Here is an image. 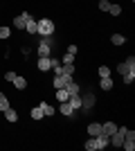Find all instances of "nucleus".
<instances>
[{
	"label": "nucleus",
	"instance_id": "1",
	"mask_svg": "<svg viewBox=\"0 0 135 151\" xmlns=\"http://www.w3.org/2000/svg\"><path fill=\"white\" fill-rule=\"evenodd\" d=\"M52 45H54V34H50V36H41V43H39V47H36L39 57H50V54H52Z\"/></svg>",
	"mask_w": 135,
	"mask_h": 151
},
{
	"label": "nucleus",
	"instance_id": "2",
	"mask_svg": "<svg viewBox=\"0 0 135 151\" xmlns=\"http://www.w3.org/2000/svg\"><path fill=\"white\" fill-rule=\"evenodd\" d=\"M36 27H39L41 36H50V34H54V29H56V25H54V20H52V18H41Z\"/></svg>",
	"mask_w": 135,
	"mask_h": 151
},
{
	"label": "nucleus",
	"instance_id": "3",
	"mask_svg": "<svg viewBox=\"0 0 135 151\" xmlns=\"http://www.w3.org/2000/svg\"><path fill=\"white\" fill-rule=\"evenodd\" d=\"M29 16H32L29 12H23L20 16H16V18H14V27H16V29H25V23H27Z\"/></svg>",
	"mask_w": 135,
	"mask_h": 151
},
{
	"label": "nucleus",
	"instance_id": "4",
	"mask_svg": "<svg viewBox=\"0 0 135 151\" xmlns=\"http://www.w3.org/2000/svg\"><path fill=\"white\" fill-rule=\"evenodd\" d=\"M72 77H68V75H54V79H52V86L54 88H65V83L70 81Z\"/></svg>",
	"mask_w": 135,
	"mask_h": 151
},
{
	"label": "nucleus",
	"instance_id": "5",
	"mask_svg": "<svg viewBox=\"0 0 135 151\" xmlns=\"http://www.w3.org/2000/svg\"><path fill=\"white\" fill-rule=\"evenodd\" d=\"M36 25H39V20L29 16L27 23H25V32H27V34H32V36H34V34H39V27H36Z\"/></svg>",
	"mask_w": 135,
	"mask_h": 151
},
{
	"label": "nucleus",
	"instance_id": "6",
	"mask_svg": "<svg viewBox=\"0 0 135 151\" xmlns=\"http://www.w3.org/2000/svg\"><path fill=\"white\" fill-rule=\"evenodd\" d=\"M39 70L41 72H47V70H52V57H39Z\"/></svg>",
	"mask_w": 135,
	"mask_h": 151
},
{
	"label": "nucleus",
	"instance_id": "7",
	"mask_svg": "<svg viewBox=\"0 0 135 151\" xmlns=\"http://www.w3.org/2000/svg\"><path fill=\"white\" fill-rule=\"evenodd\" d=\"M99 88L106 90V93H108V90H113V88H115V83H113V77H101V79H99Z\"/></svg>",
	"mask_w": 135,
	"mask_h": 151
},
{
	"label": "nucleus",
	"instance_id": "8",
	"mask_svg": "<svg viewBox=\"0 0 135 151\" xmlns=\"http://www.w3.org/2000/svg\"><path fill=\"white\" fill-rule=\"evenodd\" d=\"M115 131H117V124H115V122H104V124H101V133H104V135H108V138H110Z\"/></svg>",
	"mask_w": 135,
	"mask_h": 151
},
{
	"label": "nucleus",
	"instance_id": "9",
	"mask_svg": "<svg viewBox=\"0 0 135 151\" xmlns=\"http://www.w3.org/2000/svg\"><path fill=\"white\" fill-rule=\"evenodd\" d=\"M59 111H61V115H65V117H72V113H74V108L70 106V101H61Z\"/></svg>",
	"mask_w": 135,
	"mask_h": 151
},
{
	"label": "nucleus",
	"instance_id": "10",
	"mask_svg": "<svg viewBox=\"0 0 135 151\" xmlns=\"http://www.w3.org/2000/svg\"><path fill=\"white\" fill-rule=\"evenodd\" d=\"M2 113H5V120H7V122H11V124H16V122H18V113H16L11 106L7 108V111H2Z\"/></svg>",
	"mask_w": 135,
	"mask_h": 151
},
{
	"label": "nucleus",
	"instance_id": "11",
	"mask_svg": "<svg viewBox=\"0 0 135 151\" xmlns=\"http://www.w3.org/2000/svg\"><path fill=\"white\" fill-rule=\"evenodd\" d=\"M84 147H86L88 151H101V147H99V140H97V138H92V135H90V140L86 142Z\"/></svg>",
	"mask_w": 135,
	"mask_h": 151
},
{
	"label": "nucleus",
	"instance_id": "12",
	"mask_svg": "<svg viewBox=\"0 0 135 151\" xmlns=\"http://www.w3.org/2000/svg\"><path fill=\"white\" fill-rule=\"evenodd\" d=\"M99 133H101V124H99V122H90L88 124V135L95 138V135H99Z\"/></svg>",
	"mask_w": 135,
	"mask_h": 151
},
{
	"label": "nucleus",
	"instance_id": "13",
	"mask_svg": "<svg viewBox=\"0 0 135 151\" xmlns=\"http://www.w3.org/2000/svg\"><path fill=\"white\" fill-rule=\"evenodd\" d=\"M65 90H68V95H77L81 88H79V83L74 81V79H70V81L65 83Z\"/></svg>",
	"mask_w": 135,
	"mask_h": 151
},
{
	"label": "nucleus",
	"instance_id": "14",
	"mask_svg": "<svg viewBox=\"0 0 135 151\" xmlns=\"http://www.w3.org/2000/svg\"><path fill=\"white\" fill-rule=\"evenodd\" d=\"M29 115H32V120H36V122H39V120H43V117H45V113H43V108H41V104H39V106H34Z\"/></svg>",
	"mask_w": 135,
	"mask_h": 151
},
{
	"label": "nucleus",
	"instance_id": "15",
	"mask_svg": "<svg viewBox=\"0 0 135 151\" xmlns=\"http://www.w3.org/2000/svg\"><path fill=\"white\" fill-rule=\"evenodd\" d=\"M11 83H14L18 90H25V88H27V79H25V77H18V75H16V79H14Z\"/></svg>",
	"mask_w": 135,
	"mask_h": 151
},
{
	"label": "nucleus",
	"instance_id": "16",
	"mask_svg": "<svg viewBox=\"0 0 135 151\" xmlns=\"http://www.w3.org/2000/svg\"><path fill=\"white\" fill-rule=\"evenodd\" d=\"M92 106H95V97H92V95H88L86 99H81V108H84V111H90Z\"/></svg>",
	"mask_w": 135,
	"mask_h": 151
},
{
	"label": "nucleus",
	"instance_id": "17",
	"mask_svg": "<svg viewBox=\"0 0 135 151\" xmlns=\"http://www.w3.org/2000/svg\"><path fill=\"white\" fill-rule=\"evenodd\" d=\"M41 108H43V113H45V117H52V115L56 113V108H52L47 101H41Z\"/></svg>",
	"mask_w": 135,
	"mask_h": 151
},
{
	"label": "nucleus",
	"instance_id": "18",
	"mask_svg": "<svg viewBox=\"0 0 135 151\" xmlns=\"http://www.w3.org/2000/svg\"><path fill=\"white\" fill-rule=\"evenodd\" d=\"M110 43L113 45H124L126 43V36H124V34H113V36H110Z\"/></svg>",
	"mask_w": 135,
	"mask_h": 151
},
{
	"label": "nucleus",
	"instance_id": "19",
	"mask_svg": "<svg viewBox=\"0 0 135 151\" xmlns=\"http://www.w3.org/2000/svg\"><path fill=\"white\" fill-rule=\"evenodd\" d=\"M97 75H99V79H101V77H113V70H110L108 65H99Z\"/></svg>",
	"mask_w": 135,
	"mask_h": 151
},
{
	"label": "nucleus",
	"instance_id": "20",
	"mask_svg": "<svg viewBox=\"0 0 135 151\" xmlns=\"http://www.w3.org/2000/svg\"><path fill=\"white\" fill-rule=\"evenodd\" d=\"M133 79H135V70H129V72H124L122 75V81L129 86V83H133Z\"/></svg>",
	"mask_w": 135,
	"mask_h": 151
},
{
	"label": "nucleus",
	"instance_id": "21",
	"mask_svg": "<svg viewBox=\"0 0 135 151\" xmlns=\"http://www.w3.org/2000/svg\"><path fill=\"white\" fill-rule=\"evenodd\" d=\"M68 97H70V95H68L65 88H56V99L59 101H68Z\"/></svg>",
	"mask_w": 135,
	"mask_h": 151
},
{
	"label": "nucleus",
	"instance_id": "22",
	"mask_svg": "<svg viewBox=\"0 0 135 151\" xmlns=\"http://www.w3.org/2000/svg\"><path fill=\"white\" fill-rule=\"evenodd\" d=\"M9 108V99H7V95L0 90V111H7Z\"/></svg>",
	"mask_w": 135,
	"mask_h": 151
},
{
	"label": "nucleus",
	"instance_id": "23",
	"mask_svg": "<svg viewBox=\"0 0 135 151\" xmlns=\"http://www.w3.org/2000/svg\"><path fill=\"white\" fill-rule=\"evenodd\" d=\"M9 36H11V29H9L7 25H0V38H2V41H7Z\"/></svg>",
	"mask_w": 135,
	"mask_h": 151
},
{
	"label": "nucleus",
	"instance_id": "24",
	"mask_svg": "<svg viewBox=\"0 0 135 151\" xmlns=\"http://www.w3.org/2000/svg\"><path fill=\"white\" fill-rule=\"evenodd\" d=\"M108 14H110V16H119V14H122V5H110Z\"/></svg>",
	"mask_w": 135,
	"mask_h": 151
},
{
	"label": "nucleus",
	"instance_id": "25",
	"mask_svg": "<svg viewBox=\"0 0 135 151\" xmlns=\"http://www.w3.org/2000/svg\"><path fill=\"white\" fill-rule=\"evenodd\" d=\"M97 7H99V12H108V9H110V2H108V0H99Z\"/></svg>",
	"mask_w": 135,
	"mask_h": 151
},
{
	"label": "nucleus",
	"instance_id": "26",
	"mask_svg": "<svg viewBox=\"0 0 135 151\" xmlns=\"http://www.w3.org/2000/svg\"><path fill=\"white\" fill-rule=\"evenodd\" d=\"M124 63H126V68H129V70H135V54H129V59H126Z\"/></svg>",
	"mask_w": 135,
	"mask_h": 151
},
{
	"label": "nucleus",
	"instance_id": "27",
	"mask_svg": "<svg viewBox=\"0 0 135 151\" xmlns=\"http://www.w3.org/2000/svg\"><path fill=\"white\" fill-rule=\"evenodd\" d=\"M122 147H124L126 151H133V149H135V140H124Z\"/></svg>",
	"mask_w": 135,
	"mask_h": 151
},
{
	"label": "nucleus",
	"instance_id": "28",
	"mask_svg": "<svg viewBox=\"0 0 135 151\" xmlns=\"http://www.w3.org/2000/svg\"><path fill=\"white\" fill-rule=\"evenodd\" d=\"M61 63H74V54H68V52H65L63 59H61Z\"/></svg>",
	"mask_w": 135,
	"mask_h": 151
},
{
	"label": "nucleus",
	"instance_id": "29",
	"mask_svg": "<svg viewBox=\"0 0 135 151\" xmlns=\"http://www.w3.org/2000/svg\"><path fill=\"white\" fill-rule=\"evenodd\" d=\"M14 79H16V72H14V70H7L5 72V81H14Z\"/></svg>",
	"mask_w": 135,
	"mask_h": 151
},
{
	"label": "nucleus",
	"instance_id": "30",
	"mask_svg": "<svg viewBox=\"0 0 135 151\" xmlns=\"http://www.w3.org/2000/svg\"><path fill=\"white\" fill-rule=\"evenodd\" d=\"M117 72H119V75H124V72H129V68H126V63H119V65H117Z\"/></svg>",
	"mask_w": 135,
	"mask_h": 151
},
{
	"label": "nucleus",
	"instance_id": "31",
	"mask_svg": "<svg viewBox=\"0 0 135 151\" xmlns=\"http://www.w3.org/2000/svg\"><path fill=\"white\" fill-rule=\"evenodd\" d=\"M77 52H79L77 45H68V54H74V57H77Z\"/></svg>",
	"mask_w": 135,
	"mask_h": 151
}]
</instances>
